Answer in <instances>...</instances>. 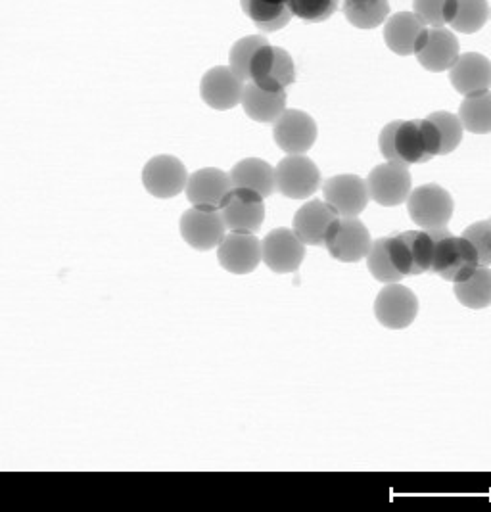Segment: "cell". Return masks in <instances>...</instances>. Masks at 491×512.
I'll use <instances>...</instances> for the list:
<instances>
[{"instance_id": "obj_25", "label": "cell", "mask_w": 491, "mask_h": 512, "mask_svg": "<svg viewBox=\"0 0 491 512\" xmlns=\"http://www.w3.org/2000/svg\"><path fill=\"white\" fill-rule=\"evenodd\" d=\"M244 14L258 25L261 31H279L294 16L288 0H240Z\"/></svg>"}, {"instance_id": "obj_15", "label": "cell", "mask_w": 491, "mask_h": 512, "mask_svg": "<svg viewBox=\"0 0 491 512\" xmlns=\"http://www.w3.org/2000/svg\"><path fill=\"white\" fill-rule=\"evenodd\" d=\"M233 179L229 173L206 167L198 169L188 177L187 198L194 208L206 210H219L227 194L233 190Z\"/></svg>"}, {"instance_id": "obj_9", "label": "cell", "mask_w": 491, "mask_h": 512, "mask_svg": "<svg viewBox=\"0 0 491 512\" xmlns=\"http://www.w3.org/2000/svg\"><path fill=\"white\" fill-rule=\"evenodd\" d=\"M367 187L373 202L384 208H394L407 202L413 183H411V173L407 165L388 162L376 165L375 169L369 173Z\"/></svg>"}, {"instance_id": "obj_18", "label": "cell", "mask_w": 491, "mask_h": 512, "mask_svg": "<svg viewBox=\"0 0 491 512\" xmlns=\"http://www.w3.org/2000/svg\"><path fill=\"white\" fill-rule=\"evenodd\" d=\"M415 56L424 70L434 73L451 70L461 56L459 41L455 33L445 27H428V33Z\"/></svg>"}, {"instance_id": "obj_29", "label": "cell", "mask_w": 491, "mask_h": 512, "mask_svg": "<svg viewBox=\"0 0 491 512\" xmlns=\"http://www.w3.org/2000/svg\"><path fill=\"white\" fill-rule=\"evenodd\" d=\"M367 267H369L371 275L382 284H394V282H401V279H405L394 263L392 250H390V236L378 238L373 242V248L367 256Z\"/></svg>"}, {"instance_id": "obj_35", "label": "cell", "mask_w": 491, "mask_h": 512, "mask_svg": "<svg viewBox=\"0 0 491 512\" xmlns=\"http://www.w3.org/2000/svg\"><path fill=\"white\" fill-rule=\"evenodd\" d=\"M449 0H413L415 14L428 27H444Z\"/></svg>"}, {"instance_id": "obj_22", "label": "cell", "mask_w": 491, "mask_h": 512, "mask_svg": "<svg viewBox=\"0 0 491 512\" xmlns=\"http://www.w3.org/2000/svg\"><path fill=\"white\" fill-rule=\"evenodd\" d=\"M240 104L250 119L275 123L286 112V91H265L256 83H246Z\"/></svg>"}, {"instance_id": "obj_7", "label": "cell", "mask_w": 491, "mask_h": 512, "mask_svg": "<svg viewBox=\"0 0 491 512\" xmlns=\"http://www.w3.org/2000/svg\"><path fill=\"white\" fill-rule=\"evenodd\" d=\"M221 215L227 231L258 233L265 221L263 196L250 188L234 187L221 204Z\"/></svg>"}, {"instance_id": "obj_32", "label": "cell", "mask_w": 491, "mask_h": 512, "mask_svg": "<svg viewBox=\"0 0 491 512\" xmlns=\"http://www.w3.org/2000/svg\"><path fill=\"white\" fill-rule=\"evenodd\" d=\"M428 119L436 125V129L440 133V140H442L440 156L451 154L453 150H457V146L463 140V131H465L461 117L449 114V112H434L428 116Z\"/></svg>"}, {"instance_id": "obj_33", "label": "cell", "mask_w": 491, "mask_h": 512, "mask_svg": "<svg viewBox=\"0 0 491 512\" xmlns=\"http://www.w3.org/2000/svg\"><path fill=\"white\" fill-rule=\"evenodd\" d=\"M288 4L296 18L311 24H319L328 20L338 10L340 0H288Z\"/></svg>"}, {"instance_id": "obj_19", "label": "cell", "mask_w": 491, "mask_h": 512, "mask_svg": "<svg viewBox=\"0 0 491 512\" xmlns=\"http://www.w3.org/2000/svg\"><path fill=\"white\" fill-rule=\"evenodd\" d=\"M426 33L428 25L415 12H398L384 25V41L399 56L417 54Z\"/></svg>"}, {"instance_id": "obj_30", "label": "cell", "mask_w": 491, "mask_h": 512, "mask_svg": "<svg viewBox=\"0 0 491 512\" xmlns=\"http://www.w3.org/2000/svg\"><path fill=\"white\" fill-rule=\"evenodd\" d=\"M399 238L405 242L409 256L415 267V275H422L432 271L434 256H436V242L428 231H407L399 233Z\"/></svg>"}, {"instance_id": "obj_27", "label": "cell", "mask_w": 491, "mask_h": 512, "mask_svg": "<svg viewBox=\"0 0 491 512\" xmlns=\"http://www.w3.org/2000/svg\"><path fill=\"white\" fill-rule=\"evenodd\" d=\"M459 117L463 127L474 135L491 133V91L468 94L461 102Z\"/></svg>"}, {"instance_id": "obj_17", "label": "cell", "mask_w": 491, "mask_h": 512, "mask_svg": "<svg viewBox=\"0 0 491 512\" xmlns=\"http://www.w3.org/2000/svg\"><path fill=\"white\" fill-rule=\"evenodd\" d=\"M246 83L234 75L231 68L217 66L211 68L200 83V94L202 100L219 112L231 110L242 102V93H244Z\"/></svg>"}, {"instance_id": "obj_31", "label": "cell", "mask_w": 491, "mask_h": 512, "mask_svg": "<svg viewBox=\"0 0 491 512\" xmlns=\"http://www.w3.org/2000/svg\"><path fill=\"white\" fill-rule=\"evenodd\" d=\"M267 45V39L261 35H250L234 43L229 52V68L234 71L236 77H240L244 83H250V64L254 54L259 48Z\"/></svg>"}, {"instance_id": "obj_5", "label": "cell", "mask_w": 491, "mask_h": 512, "mask_svg": "<svg viewBox=\"0 0 491 512\" xmlns=\"http://www.w3.org/2000/svg\"><path fill=\"white\" fill-rule=\"evenodd\" d=\"M296 81L294 60L284 48L269 43L259 48L250 64V83L265 91H286Z\"/></svg>"}, {"instance_id": "obj_6", "label": "cell", "mask_w": 491, "mask_h": 512, "mask_svg": "<svg viewBox=\"0 0 491 512\" xmlns=\"http://www.w3.org/2000/svg\"><path fill=\"white\" fill-rule=\"evenodd\" d=\"M375 315L380 325L390 330H403L415 323L419 315V298L411 288L399 282L386 284L376 296Z\"/></svg>"}, {"instance_id": "obj_26", "label": "cell", "mask_w": 491, "mask_h": 512, "mask_svg": "<svg viewBox=\"0 0 491 512\" xmlns=\"http://www.w3.org/2000/svg\"><path fill=\"white\" fill-rule=\"evenodd\" d=\"M453 294L468 309H486L491 305V269L478 267L467 280L457 282Z\"/></svg>"}, {"instance_id": "obj_28", "label": "cell", "mask_w": 491, "mask_h": 512, "mask_svg": "<svg viewBox=\"0 0 491 512\" xmlns=\"http://www.w3.org/2000/svg\"><path fill=\"white\" fill-rule=\"evenodd\" d=\"M348 22L357 29H375L390 16L388 0H344L342 6Z\"/></svg>"}, {"instance_id": "obj_4", "label": "cell", "mask_w": 491, "mask_h": 512, "mask_svg": "<svg viewBox=\"0 0 491 512\" xmlns=\"http://www.w3.org/2000/svg\"><path fill=\"white\" fill-rule=\"evenodd\" d=\"M407 210L415 225L424 231L444 229L453 217V198L438 185H422L411 190L407 198Z\"/></svg>"}, {"instance_id": "obj_16", "label": "cell", "mask_w": 491, "mask_h": 512, "mask_svg": "<svg viewBox=\"0 0 491 512\" xmlns=\"http://www.w3.org/2000/svg\"><path fill=\"white\" fill-rule=\"evenodd\" d=\"M323 194L325 202L342 217H357L371 200L367 181L357 175H338L328 179L323 185Z\"/></svg>"}, {"instance_id": "obj_2", "label": "cell", "mask_w": 491, "mask_h": 512, "mask_svg": "<svg viewBox=\"0 0 491 512\" xmlns=\"http://www.w3.org/2000/svg\"><path fill=\"white\" fill-rule=\"evenodd\" d=\"M428 233L436 242L432 273H436L438 277L457 284L467 280L480 267L476 248L465 236H453L447 227L430 229Z\"/></svg>"}, {"instance_id": "obj_21", "label": "cell", "mask_w": 491, "mask_h": 512, "mask_svg": "<svg viewBox=\"0 0 491 512\" xmlns=\"http://www.w3.org/2000/svg\"><path fill=\"white\" fill-rule=\"evenodd\" d=\"M449 81L457 93L478 94L491 89V62L484 54L467 52L449 70Z\"/></svg>"}, {"instance_id": "obj_1", "label": "cell", "mask_w": 491, "mask_h": 512, "mask_svg": "<svg viewBox=\"0 0 491 512\" xmlns=\"http://www.w3.org/2000/svg\"><path fill=\"white\" fill-rule=\"evenodd\" d=\"M378 146L388 162L403 163L409 167L440 156L442 140L436 125L426 117L388 123L380 131Z\"/></svg>"}, {"instance_id": "obj_13", "label": "cell", "mask_w": 491, "mask_h": 512, "mask_svg": "<svg viewBox=\"0 0 491 512\" xmlns=\"http://www.w3.org/2000/svg\"><path fill=\"white\" fill-rule=\"evenodd\" d=\"M305 244L290 229H275L261 242V259L275 273H294L304 263Z\"/></svg>"}, {"instance_id": "obj_3", "label": "cell", "mask_w": 491, "mask_h": 512, "mask_svg": "<svg viewBox=\"0 0 491 512\" xmlns=\"http://www.w3.org/2000/svg\"><path fill=\"white\" fill-rule=\"evenodd\" d=\"M325 248L342 263H357L369 256L373 238L369 229L357 217H338L328 229Z\"/></svg>"}, {"instance_id": "obj_34", "label": "cell", "mask_w": 491, "mask_h": 512, "mask_svg": "<svg viewBox=\"0 0 491 512\" xmlns=\"http://www.w3.org/2000/svg\"><path fill=\"white\" fill-rule=\"evenodd\" d=\"M463 236L476 248L482 267H491V219L472 223Z\"/></svg>"}, {"instance_id": "obj_8", "label": "cell", "mask_w": 491, "mask_h": 512, "mask_svg": "<svg viewBox=\"0 0 491 512\" xmlns=\"http://www.w3.org/2000/svg\"><path fill=\"white\" fill-rule=\"evenodd\" d=\"M181 236L190 248L198 252H210L219 248L227 234L225 219L219 210L192 208L181 215Z\"/></svg>"}, {"instance_id": "obj_11", "label": "cell", "mask_w": 491, "mask_h": 512, "mask_svg": "<svg viewBox=\"0 0 491 512\" xmlns=\"http://www.w3.org/2000/svg\"><path fill=\"white\" fill-rule=\"evenodd\" d=\"M188 173L185 163L175 156H156L142 169V185L156 198H173L187 190Z\"/></svg>"}, {"instance_id": "obj_20", "label": "cell", "mask_w": 491, "mask_h": 512, "mask_svg": "<svg viewBox=\"0 0 491 512\" xmlns=\"http://www.w3.org/2000/svg\"><path fill=\"white\" fill-rule=\"evenodd\" d=\"M338 211L323 200H311L294 215V233L305 246H325L328 229L338 219Z\"/></svg>"}, {"instance_id": "obj_10", "label": "cell", "mask_w": 491, "mask_h": 512, "mask_svg": "<svg viewBox=\"0 0 491 512\" xmlns=\"http://www.w3.org/2000/svg\"><path fill=\"white\" fill-rule=\"evenodd\" d=\"M277 190L290 200H307L321 187V171L307 156H286L275 169Z\"/></svg>"}, {"instance_id": "obj_12", "label": "cell", "mask_w": 491, "mask_h": 512, "mask_svg": "<svg viewBox=\"0 0 491 512\" xmlns=\"http://www.w3.org/2000/svg\"><path fill=\"white\" fill-rule=\"evenodd\" d=\"M273 137L288 156H304L317 140V123L302 110H286L273 123Z\"/></svg>"}, {"instance_id": "obj_23", "label": "cell", "mask_w": 491, "mask_h": 512, "mask_svg": "<svg viewBox=\"0 0 491 512\" xmlns=\"http://www.w3.org/2000/svg\"><path fill=\"white\" fill-rule=\"evenodd\" d=\"M231 179L234 187L256 190L263 198L277 190L275 167L259 158H246L236 163L231 171Z\"/></svg>"}, {"instance_id": "obj_24", "label": "cell", "mask_w": 491, "mask_h": 512, "mask_svg": "<svg viewBox=\"0 0 491 512\" xmlns=\"http://www.w3.org/2000/svg\"><path fill=\"white\" fill-rule=\"evenodd\" d=\"M490 18V6L486 0H449L445 24L451 25L457 33H476Z\"/></svg>"}, {"instance_id": "obj_14", "label": "cell", "mask_w": 491, "mask_h": 512, "mask_svg": "<svg viewBox=\"0 0 491 512\" xmlns=\"http://www.w3.org/2000/svg\"><path fill=\"white\" fill-rule=\"evenodd\" d=\"M221 267L233 275H248L261 263V240L254 233L229 231L217 248Z\"/></svg>"}]
</instances>
